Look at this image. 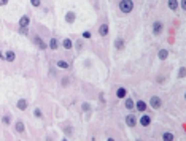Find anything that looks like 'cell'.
<instances>
[{
  "label": "cell",
  "mask_w": 186,
  "mask_h": 141,
  "mask_svg": "<svg viewBox=\"0 0 186 141\" xmlns=\"http://www.w3.org/2000/svg\"><path fill=\"white\" fill-rule=\"evenodd\" d=\"M16 130H18V132H24V124L18 122V124H16Z\"/></svg>",
  "instance_id": "7402d4cb"
},
{
  "label": "cell",
  "mask_w": 186,
  "mask_h": 141,
  "mask_svg": "<svg viewBox=\"0 0 186 141\" xmlns=\"http://www.w3.org/2000/svg\"><path fill=\"white\" fill-rule=\"evenodd\" d=\"M30 3H32L33 6H40V3H41V2H40V0H30Z\"/></svg>",
  "instance_id": "603a6c76"
},
{
  "label": "cell",
  "mask_w": 186,
  "mask_h": 141,
  "mask_svg": "<svg viewBox=\"0 0 186 141\" xmlns=\"http://www.w3.org/2000/svg\"><path fill=\"white\" fill-rule=\"evenodd\" d=\"M132 8H134V2H132V0H124V2L119 3V10L123 13H131Z\"/></svg>",
  "instance_id": "6da1fadb"
},
{
  "label": "cell",
  "mask_w": 186,
  "mask_h": 141,
  "mask_svg": "<svg viewBox=\"0 0 186 141\" xmlns=\"http://www.w3.org/2000/svg\"><path fill=\"white\" fill-rule=\"evenodd\" d=\"M21 33H24V35H27V27H21Z\"/></svg>",
  "instance_id": "484cf974"
},
{
  "label": "cell",
  "mask_w": 186,
  "mask_h": 141,
  "mask_svg": "<svg viewBox=\"0 0 186 141\" xmlns=\"http://www.w3.org/2000/svg\"><path fill=\"white\" fill-rule=\"evenodd\" d=\"M134 106H135V103H134V100H131V98H127V100H126V108L132 109Z\"/></svg>",
  "instance_id": "ac0fdd59"
},
{
  "label": "cell",
  "mask_w": 186,
  "mask_h": 141,
  "mask_svg": "<svg viewBox=\"0 0 186 141\" xmlns=\"http://www.w3.org/2000/svg\"><path fill=\"white\" fill-rule=\"evenodd\" d=\"M115 46H116V49H124V40L118 38V40L115 41Z\"/></svg>",
  "instance_id": "9c48e42d"
},
{
  "label": "cell",
  "mask_w": 186,
  "mask_h": 141,
  "mask_svg": "<svg viewBox=\"0 0 186 141\" xmlns=\"http://www.w3.org/2000/svg\"><path fill=\"white\" fill-rule=\"evenodd\" d=\"M150 105L153 106L154 109H159V108H161V105H162V100H161L159 97H153V98L150 100Z\"/></svg>",
  "instance_id": "7a4b0ae2"
},
{
  "label": "cell",
  "mask_w": 186,
  "mask_h": 141,
  "mask_svg": "<svg viewBox=\"0 0 186 141\" xmlns=\"http://www.w3.org/2000/svg\"><path fill=\"white\" fill-rule=\"evenodd\" d=\"M140 124L143 127H148L150 124H151V119H150V116H142V119H140Z\"/></svg>",
  "instance_id": "8992f818"
},
{
  "label": "cell",
  "mask_w": 186,
  "mask_h": 141,
  "mask_svg": "<svg viewBox=\"0 0 186 141\" xmlns=\"http://www.w3.org/2000/svg\"><path fill=\"white\" fill-rule=\"evenodd\" d=\"M183 76H185V68H181L180 70V78H183Z\"/></svg>",
  "instance_id": "83f0119b"
},
{
  "label": "cell",
  "mask_w": 186,
  "mask_h": 141,
  "mask_svg": "<svg viewBox=\"0 0 186 141\" xmlns=\"http://www.w3.org/2000/svg\"><path fill=\"white\" fill-rule=\"evenodd\" d=\"M158 55H159V59H161V60H164V59H167V55H169V51H166V49H161Z\"/></svg>",
  "instance_id": "8fae6325"
},
{
  "label": "cell",
  "mask_w": 186,
  "mask_h": 141,
  "mask_svg": "<svg viewBox=\"0 0 186 141\" xmlns=\"http://www.w3.org/2000/svg\"><path fill=\"white\" fill-rule=\"evenodd\" d=\"M33 114H35V116H37V117H41V111H40V109H38V108H37L35 111H33Z\"/></svg>",
  "instance_id": "d4e9b609"
},
{
  "label": "cell",
  "mask_w": 186,
  "mask_h": 141,
  "mask_svg": "<svg viewBox=\"0 0 186 141\" xmlns=\"http://www.w3.org/2000/svg\"><path fill=\"white\" fill-rule=\"evenodd\" d=\"M57 67H59V68H68V63H67L65 60H59V62H57Z\"/></svg>",
  "instance_id": "44dd1931"
},
{
  "label": "cell",
  "mask_w": 186,
  "mask_h": 141,
  "mask_svg": "<svg viewBox=\"0 0 186 141\" xmlns=\"http://www.w3.org/2000/svg\"><path fill=\"white\" fill-rule=\"evenodd\" d=\"M99 33H100L102 37H105L107 33H108V25H107V24H102L100 29H99Z\"/></svg>",
  "instance_id": "ba28073f"
},
{
  "label": "cell",
  "mask_w": 186,
  "mask_h": 141,
  "mask_svg": "<svg viewBox=\"0 0 186 141\" xmlns=\"http://www.w3.org/2000/svg\"><path fill=\"white\" fill-rule=\"evenodd\" d=\"M19 25H21V27H27V25H29V18H27V16L21 18V21H19Z\"/></svg>",
  "instance_id": "30bf717a"
},
{
  "label": "cell",
  "mask_w": 186,
  "mask_h": 141,
  "mask_svg": "<svg viewBox=\"0 0 186 141\" xmlns=\"http://www.w3.org/2000/svg\"><path fill=\"white\" fill-rule=\"evenodd\" d=\"M137 109L138 111H145L146 109V103H145V101H138V103H137Z\"/></svg>",
  "instance_id": "2e32d148"
},
{
  "label": "cell",
  "mask_w": 186,
  "mask_h": 141,
  "mask_svg": "<svg viewBox=\"0 0 186 141\" xmlns=\"http://www.w3.org/2000/svg\"><path fill=\"white\" fill-rule=\"evenodd\" d=\"M126 89H124V87H119L118 89V91H116V97H118V98H124V97H126Z\"/></svg>",
  "instance_id": "52a82bcc"
},
{
  "label": "cell",
  "mask_w": 186,
  "mask_h": 141,
  "mask_svg": "<svg viewBox=\"0 0 186 141\" xmlns=\"http://www.w3.org/2000/svg\"><path fill=\"white\" fill-rule=\"evenodd\" d=\"M107 141H115V140H113V138H108V140H107Z\"/></svg>",
  "instance_id": "f546056e"
},
{
  "label": "cell",
  "mask_w": 186,
  "mask_h": 141,
  "mask_svg": "<svg viewBox=\"0 0 186 141\" xmlns=\"http://www.w3.org/2000/svg\"><path fill=\"white\" fill-rule=\"evenodd\" d=\"M57 46H59L57 40H56V38H53V40L49 41V48H51V49H56V48H57Z\"/></svg>",
  "instance_id": "e0dca14e"
},
{
  "label": "cell",
  "mask_w": 186,
  "mask_h": 141,
  "mask_svg": "<svg viewBox=\"0 0 186 141\" xmlns=\"http://www.w3.org/2000/svg\"><path fill=\"white\" fill-rule=\"evenodd\" d=\"M5 59H6V60H10V62H13V60H14V52H13V51H8L6 55H5Z\"/></svg>",
  "instance_id": "9a60e30c"
},
{
  "label": "cell",
  "mask_w": 186,
  "mask_h": 141,
  "mask_svg": "<svg viewBox=\"0 0 186 141\" xmlns=\"http://www.w3.org/2000/svg\"><path fill=\"white\" fill-rule=\"evenodd\" d=\"M153 32H154V35H159V33L162 32V24L159 22V21H156V22L153 24Z\"/></svg>",
  "instance_id": "277c9868"
},
{
  "label": "cell",
  "mask_w": 186,
  "mask_h": 141,
  "mask_svg": "<svg viewBox=\"0 0 186 141\" xmlns=\"http://www.w3.org/2000/svg\"><path fill=\"white\" fill-rule=\"evenodd\" d=\"M126 124L129 127H135L137 125V117L134 116V114H129V116L126 117Z\"/></svg>",
  "instance_id": "3957f363"
},
{
  "label": "cell",
  "mask_w": 186,
  "mask_h": 141,
  "mask_svg": "<svg viewBox=\"0 0 186 141\" xmlns=\"http://www.w3.org/2000/svg\"><path fill=\"white\" fill-rule=\"evenodd\" d=\"M83 38H91V33L89 32H84L83 33Z\"/></svg>",
  "instance_id": "4316f807"
},
{
  "label": "cell",
  "mask_w": 186,
  "mask_h": 141,
  "mask_svg": "<svg viewBox=\"0 0 186 141\" xmlns=\"http://www.w3.org/2000/svg\"><path fill=\"white\" fill-rule=\"evenodd\" d=\"M162 140H164V141H174V135L167 132V133H164V135H162Z\"/></svg>",
  "instance_id": "5bb4252c"
},
{
  "label": "cell",
  "mask_w": 186,
  "mask_h": 141,
  "mask_svg": "<svg viewBox=\"0 0 186 141\" xmlns=\"http://www.w3.org/2000/svg\"><path fill=\"white\" fill-rule=\"evenodd\" d=\"M64 141H67V140H64Z\"/></svg>",
  "instance_id": "4dcf8cb0"
},
{
  "label": "cell",
  "mask_w": 186,
  "mask_h": 141,
  "mask_svg": "<svg viewBox=\"0 0 186 141\" xmlns=\"http://www.w3.org/2000/svg\"><path fill=\"white\" fill-rule=\"evenodd\" d=\"M72 40H68V38H67V40H64V48H65V49H70L72 48Z\"/></svg>",
  "instance_id": "ffe728a7"
},
{
  "label": "cell",
  "mask_w": 186,
  "mask_h": 141,
  "mask_svg": "<svg viewBox=\"0 0 186 141\" xmlns=\"http://www.w3.org/2000/svg\"><path fill=\"white\" fill-rule=\"evenodd\" d=\"M10 121H11V119L8 117V116H3V119H2V122H3V124H10Z\"/></svg>",
  "instance_id": "cb8c5ba5"
},
{
  "label": "cell",
  "mask_w": 186,
  "mask_h": 141,
  "mask_svg": "<svg viewBox=\"0 0 186 141\" xmlns=\"http://www.w3.org/2000/svg\"><path fill=\"white\" fill-rule=\"evenodd\" d=\"M33 43H35L40 49H46V45L43 43V40H41L40 37H35V38H33Z\"/></svg>",
  "instance_id": "5b68a950"
},
{
  "label": "cell",
  "mask_w": 186,
  "mask_h": 141,
  "mask_svg": "<svg viewBox=\"0 0 186 141\" xmlns=\"http://www.w3.org/2000/svg\"><path fill=\"white\" fill-rule=\"evenodd\" d=\"M177 6H178V2H175V0H170V2H169V8H170V10H177Z\"/></svg>",
  "instance_id": "d6986e66"
},
{
  "label": "cell",
  "mask_w": 186,
  "mask_h": 141,
  "mask_svg": "<svg viewBox=\"0 0 186 141\" xmlns=\"http://www.w3.org/2000/svg\"><path fill=\"white\" fill-rule=\"evenodd\" d=\"M83 109H84V111H88V109H89V105H86V103H84V105H83Z\"/></svg>",
  "instance_id": "f1b7e54d"
},
{
  "label": "cell",
  "mask_w": 186,
  "mask_h": 141,
  "mask_svg": "<svg viewBox=\"0 0 186 141\" xmlns=\"http://www.w3.org/2000/svg\"><path fill=\"white\" fill-rule=\"evenodd\" d=\"M18 108L24 111L25 108H27V101H25V100H19V101H18Z\"/></svg>",
  "instance_id": "4fadbf2b"
},
{
  "label": "cell",
  "mask_w": 186,
  "mask_h": 141,
  "mask_svg": "<svg viewBox=\"0 0 186 141\" xmlns=\"http://www.w3.org/2000/svg\"><path fill=\"white\" fill-rule=\"evenodd\" d=\"M65 21L67 22H73V21H75V13H67V16H65Z\"/></svg>",
  "instance_id": "7c38bea8"
}]
</instances>
